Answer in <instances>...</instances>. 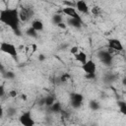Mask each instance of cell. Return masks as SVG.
<instances>
[{"label": "cell", "mask_w": 126, "mask_h": 126, "mask_svg": "<svg viewBox=\"0 0 126 126\" xmlns=\"http://www.w3.org/2000/svg\"><path fill=\"white\" fill-rule=\"evenodd\" d=\"M70 52H71L73 55H75L77 52H79V47H78L77 45H75V46H72V47H71V49H70Z\"/></svg>", "instance_id": "cell-28"}, {"label": "cell", "mask_w": 126, "mask_h": 126, "mask_svg": "<svg viewBox=\"0 0 126 126\" xmlns=\"http://www.w3.org/2000/svg\"><path fill=\"white\" fill-rule=\"evenodd\" d=\"M16 113H17V108H15L13 106H9L6 110V114L8 117H14L16 115Z\"/></svg>", "instance_id": "cell-23"}, {"label": "cell", "mask_w": 126, "mask_h": 126, "mask_svg": "<svg viewBox=\"0 0 126 126\" xmlns=\"http://www.w3.org/2000/svg\"><path fill=\"white\" fill-rule=\"evenodd\" d=\"M8 95L10 97H16V96H18V92L16 90H11L8 92Z\"/></svg>", "instance_id": "cell-26"}, {"label": "cell", "mask_w": 126, "mask_h": 126, "mask_svg": "<svg viewBox=\"0 0 126 126\" xmlns=\"http://www.w3.org/2000/svg\"><path fill=\"white\" fill-rule=\"evenodd\" d=\"M31 28H32L35 32H41V31H43V29H44V25H43V22L41 21V20H39V19H36V20H33L32 22V24H31Z\"/></svg>", "instance_id": "cell-12"}, {"label": "cell", "mask_w": 126, "mask_h": 126, "mask_svg": "<svg viewBox=\"0 0 126 126\" xmlns=\"http://www.w3.org/2000/svg\"><path fill=\"white\" fill-rule=\"evenodd\" d=\"M75 9L77 11H79L80 13H82V14H85V15H89L90 14V8H89L88 4L84 0H78V1H76V7H75Z\"/></svg>", "instance_id": "cell-9"}, {"label": "cell", "mask_w": 126, "mask_h": 126, "mask_svg": "<svg viewBox=\"0 0 126 126\" xmlns=\"http://www.w3.org/2000/svg\"><path fill=\"white\" fill-rule=\"evenodd\" d=\"M6 92H5V88L3 85H0V97H3L5 95Z\"/></svg>", "instance_id": "cell-29"}, {"label": "cell", "mask_w": 126, "mask_h": 126, "mask_svg": "<svg viewBox=\"0 0 126 126\" xmlns=\"http://www.w3.org/2000/svg\"><path fill=\"white\" fill-rule=\"evenodd\" d=\"M85 78L88 80H94L96 78L95 74H85Z\"/></svg>", "instance_id": "cell-27"}, {"label": "cell", "mask_w": 126, "mask_h": 126, "mask_svg": "<svg viewBox=\"0 0 126 126\" xmlns=\"http://www.w3.org/2000/svg\"><path fill=\"white\" fill-rule=\"evenodd\" d=\"M44 59H45L44 54H39V55H38V60H39V61H44Z\"/></svg>", "instance_id": "cell-33"}, {"label": "cell", "mask_w": 126, "mask_h": 126, "mask_svg": "<svg viewBox=\"0 0 126 126\" xmlns=\"http://www.w3.org/2000/svg\"><path fill=\"white\" fill-rule=\"evenodd\" d=\"M116 79H117V75L114 74V73H107V74H105V76L103 77V81H104V83H106V84H111V83H113L114 81H116Z\"/></svg>", "instance_id": "cell-16"}, {"label": "cell", "mask_w": 126, "mask_h": 126, "mask_svg": "<svg viewBox=\"0 0 126 126\" xmlns=\"http://www.w3.org/2000/svg\"><path fill=\"white\" fill-rule=\"evenodd\" d=\"M37 104H38L39 106H43V105H44V96H43V97H41L40 99H38Z\"/></svg>", "instance_id": "cell-30"}, {"label": "cell", "mask_w": 126, "mask_h": 126, "mask_svg": "<svg viewBox=\"0 0 126 126\" xmlns=\"http://www.w3.org/2000/svg\"><path fill=\"white\" fill-rule=\"evenodd\" d=\"M25 33L28 35V36H30V37H32V38H36L37 36H38V32H35L32 28H29V29H27L26 30V32H25Z\"/></svg>", "instance_id": "cell-19"}, {"label": "cell", "mask_w": 126, "mask_h": 126, "mask_svg": "<svg viewBox=\"0 0 126 126\" xmlns=\"http://www.w3.org/2000/svg\"><path fill=\"white\" fill-rule=\"evenodd\" d=\"M67 24L74 28V29H77V30H81L82 27H83V24L84 22L83 21H80V20H77V19H72V18H69L68 21H67Z\"/></svg>", "instance_id": "cell-11"}, {"label": "cell", "mask_w": 126, "mask_h": 126, "mask_svg": "<svg viewBox=\"0 0 126 126\" xmlns=\"http://www.w3.org/2000/svg\"><path fill=\"white\" fill-rule=\"evenodd\" d=\"M91 13L94 14V16L99 15V13H100V9H99V7H97V6H94V7L92 8V10H91Z\"/></svg>", "instance_id": "cell-25"}, {"label": "cell", "mask_w": 126, "mask_h": 126, "mask_svg": "<svg viewBox=\"0 0 126 126\" xmlns=\"http://www.w3.org/2000/svg\"><path fill=\"white\" fill-rule=\"evenodd\" d=\"M0 51L8 54L13 60L18 62V50H17V47L13 43L7 42V41H2L0 43Z\"/></svg>", "instance_id": "cell-2"}, {"label": "cell", "mask_w": 126, "mask_h": 126, "mask_svg": "<svg viewBox=\"0 0 126 126\" xmlns=\"http://www.w3.org/2000/svg\"><path fill=\"white\" fill-rule=\"evenodd\" d=\"M55 101H56V98H55V96L52 95V94H47V95L44 96V105H45L46 107L51 106Z\"/></svg>", "instance_id": "cell-17"}, {"label": "cell", "mask_w": 126, "mask_h": 126, "mask_svg": "<svg viewBox=\"0 0 126 126\" xmlns=\"http://www.w3.org/2000/svg\"><path fill=\"white\" fill-rule=\"evenodd\" d=\"M19 122L22 126H34L35 125V121L32 117V114L31 110L24 111L19 116Z\"/></svg>", "instance_id": "cell-3"}, {"label": "cell", "mask_w": 126, "mask_h": 126, "mask_svg": "<svg viewBox=\"0 0 126 126\" xmlns=\"http://www.w3.org/2000/svg\"><path fill=\"white\" fill-rule=\"evenodd\" d=\"M20 97H21V99H23V100H27V94H22L21 95H20Z\"/></svg>", "instance_id": "cell-34"}, {"label": "cell", "mask_w": 126, "mask_h": 126, "mask_svg": "<svg viewBox=\"0 0 126 126\" xmlns=\"http://www.w3.org/2000/svg\"><path fill=\"white\" fill-rule=\"evenodd\" d=\"M81 68L85 74H95L96 72V64L92 59H88L85 64L81 65Z\"/></svg>", "instance_id": "cell-6"}, {"label": "cell", "mask_w": 126, "mask_h": 126, "mask_svg": "<svg viewBox=\"0 0 126 126\" xmlns=\"http://www.w3.org/2000/svg\"><path fill=\"white\" fill-rule=\"evenodd\" d=\"M51 22H52V24L55 25V26L59 25L60 23L63 22V17H62V15H60V14H54V15L51 17Z\"/></svg>", "instance_id": "cell-18"}, {"label": "cell", "mask_w": 126, "mask_h": 126, "mask_svg": "<svg viewBox=\"0 0 126 126\" xmlns=\"http://www.w3.org/2000/svg\"><path fill=\"white\" fill-rule=\"evenodd\" d=\"M2 76L5 78V79H8V80H14L16 78V74L13 72V71H4L2 73Z\"/></svg>", "instance_id": "cell-20"}, {"label": "cell", "mask_w": 126, "mask_h": 126, "mask_svg": "<svg viewBox=\"0 0 126 126\" xmlns=\"http://www.w3.org/2000/svg\"><path fill=\"white\" fill-rule=\"evenodd\" d=\"M74 58L77 62H80L81 64H85L88 60V55L82 51V50H79V52H77L75 55H74Z\"/></svg>", "instance_id": "cell-14"}, {"label": "cell", "mask_w": 126, "mask_h": 126, "mask_svg": "<svg viewBox=\"0 0 126 126\" xmlns=\"http://www.w3.org/2000/svg\"><path fill=\"white\" fill-rule=\"evenodd\" d=\"M89 107L93 111H97V110L100 109L101 105H100V103H99L98 100H96V99H91L90 102H89Z\"/></svg>", "instance_id": "cell-15"}, {"label": "cell", "mask_w": 126, "mask_h": 126, "mask_svg": "<svg viewBox=\"0 0 126 126\" xmlns=\"http://www.w3.org/2000/svg\"><path fill=\"white\" fill-rule=\"evenodd\" d=\"M97 58L98 60L104 65V66H111L112 63H113V56L106 50V49H101L99 50L97 53Z\"/></svg>", "instance_id": "cell-4"}, {"label": "cell", "mask_w": 126, "mask_h": 126, "mask_svg": "<svg viewBox=\"0 0 126 126\" xmlns=\"http://www.w3.org/2000/svg\"><path fill=\"white\" fill-rule=\"evenodd\" d=\"M57 27H58L59 29H63V30H65V29L67 28V26H66V24H64L63 22H62V23H60L59 25H57Z\"/></svg>", "instance_id": "cell-31"}, {"label": "cell", "mask_w": 126, "mask_h": 126, "mask_svg": "<svg viewBox=\"0 0 126 126\" xmlns=\"http://www.w3.org/2000/svg\"><path fill=\"white\" fill-rule=\"evenodd\" d=\"M32 10L31 8H22L21 11H19V16H20V20L23 22H27L29 21L32 17Z\"/></svg>", "instance_id": "cell-10"}, {"label": "cell", "mask_w": 126, "mask_h": 126, "mask_svg": "<svg viewBox=\"0 0 126 126\" xmlns=\"http://www.w3.org/2000/svg\"><path fill=\"white\" fill-rule=\"evenodd\" d=\"M70 79H71V75H70L68 72H64V73L58 78V80H59L60 83H66V82H68Z\"/></svg>", "instance_id": "cell-22"}, {"label": "cell", "mask_w": 126, "mask_h": 126, "mask_svg": "<svg viewBox=\"0 0 126 126\" xmlns=\"http://www.w3.org/2000/svg\"><path fill=\"white\" fill-rule=\"evenodd\" d=\"M122 83H123V85H124V86L126 85V79H125V78H123V80H122Z\"/></svg>", "instance_id": "cell-36"}, {"label": "cell", "mask_w": 126, "mask_h": 126, "mask_svg": "<svg viewBox=\"0 0 126 126\" xmlns=\"http://www.w3.org/2000/svg\"><path fill=\"white\" fill-rule=\"evenodd\" d=\"M0 22L5 26H8L17 36H22V32L20 28V16L18 8L6 7L0 10Z\"/></svg>", "instance_id": "cell-1"}, {"label": "cell", "mask_w": 126, "mask_h": 126, "mask_svg": "<svg viewBox=\"0 0 126 126\" xmlns=\"http://www.w3.org/2000/svg\"><path fill=\"white\" fill-rule=\"evenodd\" d=\"M61 12H62L64 15L68 16L69 18H72V19H77V20L83 21V20H82V18H81V16L78 14V12H77V10H76L75 8L65 7V8H63V9L61 10Z\"/></svg>", "instance_id": "cell-8"}, {"label": "cell", "mask_w": 126, "mask_h": 126, "mask_svg": "<svg viewBox=\"0 0 126 126\" xmlns=\"http://www.w3.org/2000/svg\"><path fill=\"white\" fill-rule=\"evenodd\" d=\"M117 105H118V107H119V111H120L123 115H126V102H125L124 100H118Z\"/></svg>", "instance_id": "cell-21"}, {"label": "cell", "mask_w": 126, "mask_h": 126, "mask_svg": "<svg viewBox=\"0 0 126 126\" xmlns=\"http://www.w3.org/2000/svg\"><path fill=\"white\" fill-rule=\"evenodd\" d=\"M3 116H4V109H3L2 105L0 104V119L3 118Z\"/></svg>", "instance_id": "cell-32"}, {"label": "cell", "mask_w": 126, "mask_h": 126, "mask_svg": "<svg viewBox=\"0 0 126 126\" xmlns=\"http://www.w3.org/2000/svg\"><path fill=\"white\" fill-rule=\"evenodd\" d=\"M84 95L81 93H71L70 94V105L74 109H79L83 105Z\"/></svg>", "instance_id": "cell-5"}, {"label": "cell", "mask_w": 126, "mask_h": 126, "mask_svg": "<svg viewBox=\"0 0 126 126\" xmlns=\"http://www.w3.org/2000/svg\"><path fill=\"white\" fill-rule=\"evenodd\" d=\"M90 126H96V125H94V124H93V125H90Z\"/></svg>", "instance_id": "cell-37"}, {"label": "cell", "mask_w": 126, "mask_h": 126, "mask_svg": "<svg viewBox=\"0 0 126 126\" xmlns=\"http://www.w3.org/2000/svg\"><path fill=\"white\" fill-rule=\"evenodd\" d=\"M63 5H65V7L75 8V7H76V2H72V1H63Z\"/></svg>", "instance_id": "cell-24"}, {"label": "cell", "mask_w": 126, "mask_h": 126, "mask_svg": "<svg viewBox=\"0 0 126 126\" xmlns=\"http://www.w3.org/2000/svg\"><path fill=\"white\" fill-rule=\"evenodd\" d=\"M47 108H48L49 112L54 113V114H58V113H61V112L63 111V109H62V104H61V102H59V101H55L51 106H49V107H47Z\"/></svg>", "instance_id": "cell-13"}, {"label": "cell", "mask_w": 126, "mask_h": 126, "mask_svg": "<svg viewBox=\"0 0 126 126\" xmlns=\"http://www.w3.org/2000/svg\"><path fill=\"white\" fill-rule=\"evenodd\" d=\"M4 71H5V68H4V66H3V64L1 63V60H0V72L3 73Z\"/></svg>", "instance_id": "cell-35"}, {"label": "cell", "mask_w": 126, "mask_h": 126, "mask_svg": "<svg viewBox=\"0 0 126 126\" xmlns=\"http://www.w3.org/2000/svg\"><path fill=\"white\" fill-rule=\"evenodd\" d=\"M107 48L113 50L114 52H120V51H123V49H124L122 42L119 39H117V38H110V39H108Z\"/></svg>", "instance_id": "cell-7"}]
</instances>
